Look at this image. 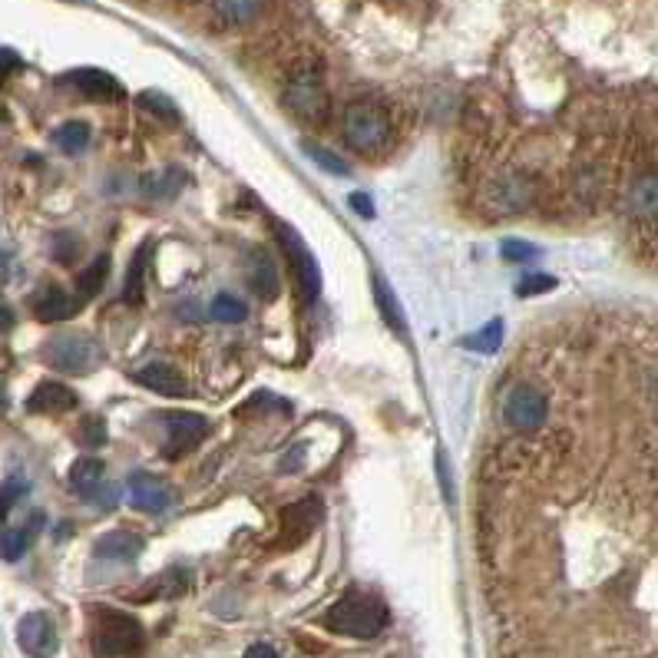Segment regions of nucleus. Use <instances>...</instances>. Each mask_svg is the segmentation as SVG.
I'll return each mask as SVG.
<instances>
[{
	"label": "nucleus",
	"instance_id": "f257e3e1",
	"mask_svg": "<svg viewBox=\"0 0 658 658\" xmlns=\"http://www.w3.org/2000/svg\"><path fill=\"white\" fill-rule=\"evenodd\" d=\"M325 625L338 635H351V638H374L384 625H387V605L368 592H348L344 599H338L328 615Z\"/></svg>",
	"mask_w": 658,
	"mask_h": 658
},
{
	"label": "nucleus",
	"instance_id": "f03ea898",
	"mask_svg": "<svg viewBox=\"0 0 658 658\" xmlns=\"http://www.w3.org/2000/svg\"><path fill=\"white\" fill-rule=\"evenodd\" d=\"M285 107L292 117H298L308 127H325L331 117V100L328 90L318 77V70H301L288 80L285 87Z\"/></svg>",
	"mask_w": 658,
	"mask_h": 658
},
{
	"label": "nucleus",
	"instance_id": "7ed1b4c3",
	"mask_svg": "<svg viewBox=\"0 0 658 658\" xmlns=\"http://www.w3.org/2000/svg\"><path fill=\"white\" fill-rule=\"evenodd\" d=\"M44 361L64 374H90L100 364V344L84 331H67L44 344Z\"/></svg>",
	"mask_w": 658,
	"mask_h": 658
},
{
	"label": "nucleus",
	"instance_id": "20e7f679",
	"mask_svg": "<svg viewBox=\"0 0 658 658\" xmlns=\"http://www.w3.org/2000/svg\"><path fill=\"white\" fill-rule=\"evenodd\" d=\"M146 635L143 625L127 615V612H103L97 622V651L103 658H120V655H136L143 648Z\"/></svg>",
	"mask_w": 658,
	"mask_h": 658
},
{
	"label": "nucleus",
	"instance_id": "39448f33",
	"mask_svg": "<svg viewBox=\"0 0 658 658\" xmlns=\"http://www.w3.org/2000/svg\"><path fill=\"white\" fill-rule=\"evenodd\" d=\"M387 136H391V123L374 103H351L344 110V140L354 150L374 153L387 143Z\"/></svg>",
	"mask_w": 658,
	"mask_h": 658
},
{
	"label": "nucleus",
	"instance_id": "423d86ee",
	"mask_svg": "<svg viewBox=\"0 0 658 658\" xmlns=\"http://www.w3.org/2000/svg\"><path fill=\"white\" fill-rule=\"evenodd\" d=\"M546 414H549V404L542 397V391L529 387V384H516L509 394H506V404H503V417L513 430L519 434H533L546 424Z\"/></svg>",
	"mask_w": 658,
	"mask_h": 658
},
{
	"label": "nucleus",
	"instance_id": "0eeeda50",
	"mask_svg": "<svg viewBox=\"0 0 658 658\" xmlns=\"http://www.w3.org/2000/svg\"><path fill=\"white\" fill-rule=\"evenodd\" d=\"M278 239L292 259V268H295V282H298V292H301V301L311 305L321 292V272L315 265V255L308 252V245L301 242V235L288 226H278Z\"/></svg>",
	"mask_w": 658,
	"mask_h": 658
},
{
	"label": "nucleus",
	"instance_id": "6e6552de",
	"mask_svg": "<svg viewBox=\"0 0 658 658\" xmlns=\"http://www.w3.org/2000/svg\"><path fill=\"white\" fill-rule=\"evenodd\" d=\"M321 516H325V506H321L318 496H305V500H298L295 506H285V509H282V542H285V546L305 542V539L318 529Z\"/></svg>",
	"mask_w": 658,
	"mask_h": 658
},
{
	"label": "nucleus",
	"instance_id": "1a4fd4ad",
	"mask_svg": "<svg viewBox=\"0 0 658 658\" xmlns=\"http://www.w3.org/2000/svg\"><path fill=\"white\" fill-rule=\"evenodd\" d=\"M166 430H169V443H166V457H183L189 450L199 447V440H206L209 434V420L202 414H183V410H173L166 417Z\"/></svg>",
	"mask_w": 658,
	"mask_h": 658
},
{
	"label": "nucleus",
	"instance_id": "9d476101",
	"mask_svg": "<svg viewBox=\"0 0 658 658\" xmlns=\"http://www.w3.org/2000/svg\"><path fill=\"white\" fill-rule=\"evenodd\" d=\"M18 641L31 658H51L57 651V628L47 612H31L18 625Z\"/></svg>",
	"mask_w": 658,
	"mask_h": 658
},
{
	"label": "nucleus",
	"instance_id": "9b49d317",
	"mask_svg": "<svg viewBox=\"0 0 658 658\" xmlns=\"http://www.w3.org/2000/svg\"><path fill=\"white\" fill-rule=\"evenodd\" d=\"M130 503L140 513H153L156 516V513H163L173 503V490L160 476H153L146 470H136V473H130Z\"/></svg>",
	"mask_w": 658,
	"mask_h": 658
},
{
	"label": "nucleus",
	"instance_id": "f8f14e48",
	"mask_svg": "<svg viewBox=\"0 0 658 658\" xmlns=\"http://www.w3.org/2000/svg\"><path fill=\"white\" fill-rule=\"evenodd\" d=\"M64 84L74 87L77 94H84L87 100H97V103H113V100L123 97V87H120L110 74H103V70H97V67L74 70V74L64 77Z\"/></svg>",
	"mask_w": 658,
	"mask_h": 658
},
{
	"label": "nucleus",
	"instance_id": "ddd939ff",
	"mask_svg": "<svg viewBox=\"0 0 658 658\" xmlns=\"http://www.w3.org/2000/svg\"><path fill=\"white\" fill-rule=\"evenodd\" d=\"M486 202L496 212H519L533 202V183H526L523 176H503L486 189Z\"/></svg>",
	"mask_w": 658,
	"mask_h": 658
},
{
	"label": "nucleus",
	"instance_id": "4468645a",
	"mask_svg": "<svg viewBox=\"0 0 658 658\" xmlns=\"http://www.w3.org/2000/svg\"><path fill=\"white\" fill-rule=\"evenodd\" d=\"M77 404H80L77 394H74L67 384H61V381H41L37 391L28 397V410H31V414H41V417L67 414V410H74Z\"/></svg>",
	"mask_w": 658,
	"mask_h": 658
},
{
	"label": "nucleus",
	"instance_id": "2eb2a0df",
	"mask_svg": "<svg viewBox=\"0 0 658 658\" xmlns=\"http://www.w3.org/2000/svg\"><path fill=\"white\" fill-rule=\"evenodd\" d=\"M136 381H140L143 387L156 391V394H166V397H186V394H189L186 377H183L173 364H166V361H153V364L140 368V371H136Z\"/></svg>",
	"mask_w": 658,
	"mask_h": 658
},
{
	"label": "nucleus",
	"instance_id": "dca6fc26",
	"mask_svg": "<svg viewBox=\"0 0 658 658\" xmlns=\"http://www.w3.org/2000/svg\"><path fill=\"white\" fill-rule=\"evenodd\" d=\"M80 298H70L64 288L57 285H47L37 298H34V315L44 321V325H54V321H67L80 311Z\"/></svg>",
	"mask_w": 658,
	"mask_h": 658
},
{
	"label": "nucleus",
	"instance_id": "f3484780",
	"mask_svg": "<svg viewBox=\"0 0 658 658\" xmlns=\"http://www.w3.org/2000/svg\"><path fill=\"white\" fill-rule=\"evenodd\" d=\"M212 11L222 24L242 28V24H252L262 14V0H212Z\"/></svg>",
	"mask_w": 658,
	"mask_h": 658
},
{
	"label": "nucleus",
	"instance_id": "a211bd4d",
	"mask_svg": "<svg viewBox=\"0 0 658 658\" xmlns=\"http://www.w3.org/2000/svg\"><path fill=\"white\" fill-rule=\"evenodd\" d=\"M140 549H143V539L127 533V529H117V533H107V536L97 539V556L100 559H133Z\"/></svg>",
	"mask_w": 658,
	"mask_h": 658
},
{
	"label": "nucleus",
	"instance_id": "6ab92c4d",
	"mask_svg": "<svg viewBox=\"0 0 658 658\" xmlns=\"http://www.w3.org/2000/svg\"><path fill=\"white\" fill-rule=\"evenodd\" d=\"M100 480H103V460H97V457H80L74 467H70V483H74V490L80 493V496H94V490L100 486Z\"/></svg>",
	"mask_w": 658,
	"mask_h": 658
},
{
	"label": "nucleus",
	"instance_id": "aec40b11",
	"mask_svg": "<svg viewBox=\"0 0 658 658\" xmlns=\"http://www.w3.org/2000/svg\"><path fill=\"white\" fill-rule=\"evenodd\" d=\"M107 275H110V255H97L94 265L84 268L80 278H77V298H80V301L97 298V295L103 292V285H107Z\"/></svg>",
	"mask_w": 658,
	"mask_h": 658
},
{
	"label": "nucleus",
	"instance_id": "412c9836",
	"mask_svg": "<svg viewBox=\"0 0 658 658\" xmlns=\"http://www.w3.org/2000/svg\"><path fill=\"white\" fill-rule=\"evenodd\" d=\"M252 285H255V292L262 295V298H278V268H275V262L268 259V255H262V252H255L252 255Z\"/></svg>",
	"mask_w": 658,
	"mask_h": 658
},
{
	"label": "nucleus",
	"instance_id": "4be33fe9",
	"mask_svg": "<svg viewBox=\"0 0 658 658\" xmlns=\"http://www.w3.org/2000/svg\"><path fill=\"white\" fill-rule=\"evenodd\" d=\"M374 301H377V311H381V318H384V321H387L394 331L407 335V321H404V315H401V305H397L394 292L387 288V282H384L381 275H374Z\"/></svg>",
	"mask_w": 658,
	"mask_h": 658
},
{
	"label": "nucleus",
	"instance_id": "5701e85b",
	"mask_svg": "<svg viewBox=\"0 0 658 658\" xmlns=\"http://www.w3.org/2000/svg\"><path fill=\"white\" fill-rule=\"evenodd\" d=\"M183 189V173L179 169H169V173H153L143 179V193L150 199H176Z\"/></svg>",
	"mask_w": 658,
	"mask_h": 658
},
{
	"label": "nucleus",
	"instance_id": "b1692460",
	"mask_svg": "<svg viewBox=\"0 0 658 658\" xmlns=\"http://www.w3.org/2000/svg\"><path fill=\"white\" fill-rule=\"evenodd\" d=\"M146 265H150V245H143L127 272V288H123V301L127 305H140L143 301V278H146Z\"/></svg>",
	"mask_w": 658,
	"mask_h": 658
},
{
	"label": "nucleus",
	"instance_id": "393cba45",
	"mask_svg": "<svg viewBox=\"0 0 658 658\" xmlns=\"http://www.w3.org/2000/svg\"><path fill=\"white\" fill-rule=\"evenodd\" d=\"M54 143H57L64 153H80V150H87V143H90V127H87L84 120H70V123H64V127L54 133Z\"/></svg>",
	"mask_w": 658,
	"mask_h": 658
},
{
	"label": "nucleus",
	"instance_id": "a878e982",
	"mask_svg": "<svg viewBox=\"0 0 658 658\" xmlns=\"http://www.w3.org/2000/svg\"><path fill=\"white\" fill-rule=\"evenodd\" d=\"M209 315L216 318V321H222V325H239V321H245V305L239 301V298H232V295H219L216 301H212V308H209Z\"/></svg>",
	"mask_w": 658,
	"mask_h": 658
},
{
	"label": "nucleus",
	"instance_id": "bb28decb",
	"mask_svg": "<svg viewBox=\"0 0 658 658\" xmlns=\"http://www.w3.org/2000/svg\"><path fill=\"white\" fill-rule=\"evenodd\" d=\"M500 341H503V321H490L483 331H476L473 338H467L463 348L480 351V354H493V351L500 348Z\"/></svg>",
	"mask_w": 658,
	"mask_h": 658
},
{
	"label": "nucleus",
	"instance_id": "cd10ccee",
	"mask_svg": "<svg viewBox=\"0 0 658 658\" xmlns=\"http://www.w3.org/2000/svg\"><path fill=\"white\" fill-rule=\"evenodd\" d=\"M31 546V533L28 529H8L4 536H0V559H8V562H18Z\"/></svg>",
	"mask_w": 658,
	"mask_h": 658
},
{
	"label": "nucleus",
	"instance_id": "c85d7f7f",
	"mask_svg": "<svg viewBox=\"0 0 658 658\" xmlns=\"http://www.w3.org/2000/svg\"><path fill=\"white\" fill-rule=\"evenodd\" d=\"M140 107L150 110V113H156L160 120H163V117H166L169 123L179 120V110H176V103H173L166 94H140Z\"/></svg>",
	"mask_w": 658,
	"mask_h": 658
},
{
	"label": "nucleus",
	"instance_id": "c756f323",
	"mask_svg": "<svg viewBox=\"0 0 658 658\" xmlns=\"http://www.w3.org/2000/svg\"><path fill=\"white\" fill-rule=\"evenodd\" d=\"M308 156L325 169V173H331V176H348V163L344 160H338L331 150H321V146H308Z\"/></svg>",
	"mask_w": 658,
	"mask_h": 658
},
{
	"label": "nucleus",
	"instance_id": "7c9ffc66",
	"mask_svg": "<svg viewBox=\"0 0 658 658\" xmlns=\"http://www.w3.org/2000/svg\"><path fill=\"white\" fill-rule=\"evenodd\" d=\"M77 437H80V443H87V447H100V443H107V427H103L100 417H84Z\"/></svg>",
	"mask_w": 658,
	"mask_h": 658
},
{
	"label": "nucleus",
	"instance_id": "2f4dec72",
	"mask_svg": "<svg viewBox=\"0 0 658 658\" xmlns=\"http://www.w3.org/2000/svg\"><path fill=\"white\" fill-rule=\"evenodd\" d=\"M500 252H503V259H506V262H529V259H536V255H539V249H536V245H529V242H519V239H506V242L500 245Z\"/></svg>",
	"mask_w": 658,
	"mask_h": 658
},
{
	"label": "nucleus",
	"instance_id": "473e14b6",
	"mask_svg": "<svg viewBox=\"0 0 658 658\" xmlns=\"http://www.w3.org/2000/svg\"><path fill=\"white\" fill-rule=\"evenodd\" d=\"M556 288V278H549V275H529V278H523V285L516 288V295L519 298H529V295H542V292H552Z\"/></svg>",
	"mask_w": 658,
	"mask_h": 658
},
{
	"label": "nucleus",
	"instance_id": "72a5a7b5",
	"mask_svg": "<svg viewBox=\"0 0 658 658\" xmlns=\"http://www.w3.org/2000/svg\"><path fill=\"white\" fill-rule=\"evenodd\" d=\"M14 70H21V57H18L11 47H0V87L8 84V77H11Z\"/></svg>",
	"mask_w": 658,
	"mask_h": 658
},
{
	"label": "nucleus",
	"instance_id": "f704fd0d",
	"mask_svg": "<svg viewBox=\"0 0 658 658\" xmlns=\"http://www.w3.org/2000/svg\"><path fill=\"white\" fill-rule=\"evenodd\" d=\"M14 500H18V486H14V483H0V523L8 519Z\"/></svg>",
	"mask_w": 658,
	"mask_h": 658
},
{
	"label": "nucleus",
	"instance_id": "c9c22d12",
	"mask_svg": "<svg viewBox=\"0 0 658 658\" xmlns=\"http://www.w3.org/2000/svg\"><path fill=\"white\" fill-rule=\"evenodd\" d=\"M351 209H354L361 219H374V206H371V199H368L364 193H354V196H351Z\"/></svg>",
	"mask_w": 658,
	"mask_h": 658
},
{
	"label": "nucleus",
	"instance_id": "e433bc0d",
	"mask_svg": "<svg viewBox=\"0 0 658 658\" xmlns=\"http://www.w3.org/2000/svg\"><path fill=\"white\" fill-rule=\"evenodd\" d=\"M437 470H440V480H443V496L453 500V486H450V476H447V457L437 453Z\"/></svg>",
	"mask_w": 658,
	"mask_h": 658
},
{
	"label": "nucleus",
	"instance_id": "4c0bfd02",
	"mask_svg": "<svg viewBox=\"0 0 658 658\" xmlns=\"http://www.w3.org/2000/svg\"><path fill=\"white\" fill-rule=\"evenodd\" d=\"M245 658H278V651H275L272 645H252V648L245 651Z\"/></svg>",
	"mask_w": 658,
	"mask_h": 658
},
{
	"label": "nucleus",
	"instance_id": "58836bf2",
	"mask_svg": "<svg viewBox=\"0 0 658 658\" xmlns=\"http://www.w3.org/2000/svg\"><path fill=\"white\" fill-rule=\"evenodd\" d=\"M301 457H305V447H301L298 453H288V457L282 460V473H295V470H298V463H301Z\"/></svg>",
	"mask_w": 658,
	"mask_h": 658
},
{
	"label": "nucleus",
	"instance_id": "ea45409f",
	"mask_svg": "<svg viewBox=\"0 0 658 658\" xmlns=\"http://www.w3.org/2000/svg\"><path fill=\"white\" fill-rule=\"evenodd\" d=\"M11 328H14V315H11V308L0 305V335H8Z\"/></svg>",
	"mask_w": 658,
	"mask_h": 658
},
{
	"label": "nucleus",
	"instance_id": "a19ab883",
	"mask_svg": "<svg viewBox=\"0 0 658 658\" xmlns=\"http://www.w3.org/2000/svg\"><path fill=\"white\" fill-rule=\"evenodd\" d=\"M8 278V255H0V282Z\"/></svg>",
	"mask_w": 658,
	"mask_h": 658
},
{
	"label": "nucleus",
	"instance_id": "79ce46f5",
	"mask_svg": "<svg viewBox=\"0 0 658 658\" xmlns=\"http://www.w3.org/2000/svg\"><path fill=\"white\" fill-rule=\"evenodd\" d=\"M4 407H8V397H4V384H0V414H4Z\"/></svg>",
	"mask_w": 658,
	"mask_h": 658
},
{
	"label": "nucleus",
	"instance_id": "37998d69",
	"mask_svg": "<svg viewBox=\"0 0 658 658\" xmlns=\"http://www.w3.org/2000/svg\"><path fill=\"white\" fill-rule=\"evenodd\" d=\"M651 401H655V410H658V377H655V384H651Z\"/></svg>",
	"mask_w": 658,
	"mask_h": 658
},
{
	"label": "nucleus",
	"instance_id": "c03bdc74",
	"mask_svg": "<svg viewBox=\"0 0 658 658\" xmlns=\"http://www.w3.org/2000/svg\"><path fill=\"white\" fill-rule=\"evenodd\" d=\"M8 120V113H4V107H0V123H4Z\"/></svg>",
	"mask_w": 658,
	"mask_h": 658
}]
</instances>
